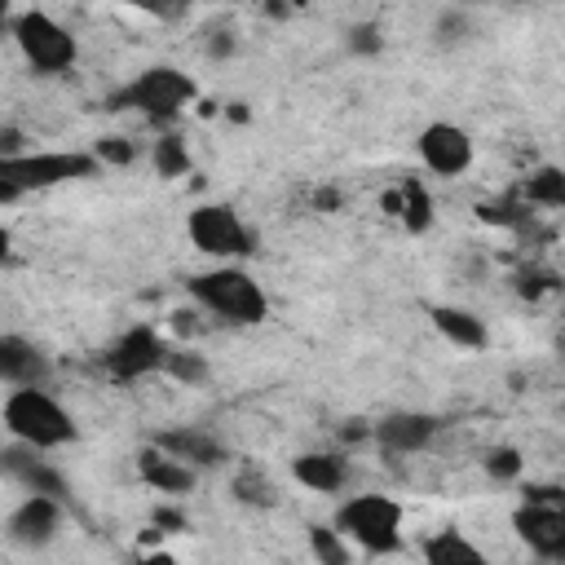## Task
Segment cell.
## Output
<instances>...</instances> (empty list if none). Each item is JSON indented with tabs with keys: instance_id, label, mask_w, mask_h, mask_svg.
<instances>
[{
	"instance_id": "12",
	"label": "cell",
	"mask_w": 565,
	"mask_h": 565,
	"mask_svg": "<svg viewBox=\"0 0 565 565\" xmlns=\"http://www.w3.org/2000/svg\"><path fill=\"white\" fill-rule=\"evenodd\" d=\"M371 433H375V441H380L384 450H393V455H415V450H424V446L433 441L437 419L424 415V411H393V415H384Z\"/></svg>"
},
{
	"instance_id": "8",
	"label": "cell",
	"mask_w": 565,
	"mask_h": 565,
	"mask_svg": "<svg viewBox=\"0 0 565 565\" xmlns=\"http://www.w3.org/2000/svg\"><path fill=\"white\" fill-rule=\"evenodd\" d=\"M185 234L203 256H216V260H238L256 252V230L230 203H199L185 221Z\"/></svg>"
},
{
	"instance_id": "16",
	"label": "cell",
	"mask_w": 565,
	"mask_h": 565,
	"mask_svg": "<svg viewBox=\"0 0 565 565\" xmlns=\"http://www.w3.org/2000/svg\"><path fill=\"white\" fill-rule=\"evenodd\" d=\"M4 472L13 477V481H22L26 486V494H49V499H62L66 494V481L44 463V459H35V450L31 446H4Z\"/></svg>"
},
{
	"instance_id": "10",
	"label": "cell",
	"mask_w": 565,
	"mask_h": 565,
	"mask_svg": "<svg viewBox=\"0 0 565 565\" xmlns=\"http://www.w3.org/2000/svg\"><path fill=\"white\" fill-rule=\"evenodd\" d=\"M168 362V344L150 331V327H132L128 335H119L110 349H106V371L115 380H137V375H150V371H163Z\"/></svg>"
},
{
	"instance_id": "18",
	"label": "cell",
	"mask_w": 565,
	"mask_h": 565,
	"mask_svg": "<svg viewBox=\"0 0 565 565\" xmlns=\"http://www.w3.org/2000/svg\"><path fill=\"white\" fill-rule=\"evenodd\" d=\"M433 327H437L450 344H459V349H486V344H490V331H486V322H481L472 309L437 305V309H433Z\"/></svg>"
},
{
	"instance_id": "22",
	"label": "cell",
	"mask_w": 565,
	"mask_h": 565,
	"mask_svg": "<svg viewBox=\"0 0 565 565\" xmlns=\"http://www.w3.org/2000/svg\"><path fill=\"white\" fill-rule=\"evenodd\" d=\"M525 199H530V203H543V207H561V203H565V172L539 168V172L525 181Z\"/></svg>"
},
{
	"instance_id": "7",
	"label": "cell",
	"mask_w": 565,
	"mask_h": 565,
	"mask_svg": "<svg viewBox=\"0 0 565 565\" xmlns=\"http://www.w3.org/2000/svg\"><path fill=\"white\" fill-rule=\"evenodd\" d=\"M512 525L530 552H539L543 561H565V490L530 486L521 508L512 512Z\"/></svg>"
},
{
	"instance_id": "4",
	"label": "cell",
	"mask_w": 565,
	"mask_h": 565,
	"mask_svg": "<svg viewBox=\"0 0 565 565\" xmlns=\"http://www.w3.org/2000/svg\"><path fill=\"white\" fill-rule=\"evenodd\" d=\"M335 530L371 556H393L402 547V503L388 494H375V490L349 494L335 508Z\"/></svg>"
},
{
	"instance_id": "24",
	"label": "cell",
	"mask_w": 565,
	"mask_h": 565,
	"mask_svg": "<svg viewBox=\"0 0 565 565\" xmlns=\"http://www.w3.org/2000/svg\"><path fill=\"white\" fill-rule=\"evenodd\" d=\"M163 371H168V375H177L181 384H199V380L207 375L203 358H199V353H190V349H168V362H163Z\"/></svg>"
},
{
	"instance_id": "30",
	"label": "cell",
	"mask_w": 565,
	"mask_h": 565,
	"mask_svg": "<svg viewBox=\"0 0 565 565\" xmlns=\"http://www.w3.org/2000/svg\"><path fill=\"white\" fill-rule=\"evenodd\" d=\"M141 565H172V556H163V552H159V556H146Z\"/></svg>"
},
{
	"instance_id": "28",
	"label": "cell",
	"mask_w": 565,
	"mask_h": 565,
	"mask_svg": "<svg viewBox=\"0 0 565 565\" xmlns=\"http://www.w3.org/2000/svg\"><path fill=\"white\" fill-rule=\"evenodd\" d=\"M154 521H159V525H168V530H181V525H185V521H181V512H172V508H159V512H154Z\"/></svg>"
},
{
	"instance_id": "26",
	"label": "cell",
	"mask_w": 565,
	"mask_h": 565,
	"mask_svg": "<svg viewBox=\"0 0 565 565\" xmlns=\"http://www.w3.org/2000/svg\"><path fill=\"white\" fill-rule=\"evenodd\" d=\"M486 472L499 477V481H512V477H521V455H516L512 446H494V450L486 455Z\"/></svg>"
},
{
	"instance_id": "15",
	"label": "cell",
	"mask_w": 565,
	"mask_h": 565,
	"mask_svg": "<svg viewBox=\"0 0 565 565\" xmlns=\"http://www.w3.org/2000/svg\"><path fill=\"white\" fill-rule=\"evenodd\" d=\"M291 477L313 494H335L349 481V463L335 450H305L291 459Z\"/></svg>"
},
{
	"instance_id": "20",
	"label": "cell",
	"mask_w": 565,
	"mask_h": 565,
	"mask_svg": "<svg viewBox=\"0 0 565 565\" xmlns=\"http://www.w3.org/2000/svg\"><path fill=\"white\" fill-rule=\"evenodd\" d=\"M384 207L388 212H402L406 230H415V234L433 225V199H428V190L419 181H406L402 185V199H384Z\"/></svg>"
},
{
	"instance_id": "11",
	"label": "cell",
	"mask_w": 565,
	"mask_h": 565,
	"mask_svg": "<svg viewBox=\"0 0 565 565\" xmlns=\"http://www.w3.org/2000/svg\"><path fill=\"white\" fill-rule=\"evenodd\" d=\"M62 525V499H49V494H26L13 512H9V539L22 543V547H44L53 543Z\"/></svg>"
},
{
	"instance_id": "27",
	"label": "cell",
	"mask_w": 565,
	"mask_h": 565,
	"mask_svg": "<svg viewBox=\"0 0 565 565\" xmlns=\"http://www.w3.org/2000/svg\"><path fill=\"white\" fill-rule=\"evenodd\" d=\"M97 159L102 163H128L132 159V146H124V137H102L97 141Z\"/></svg>"
},
{
	"instance_id": "29",
	"label": "cell",
	"mask_w": 565,
	"mask_h": 565,
	"mask_svg": "<svg viewBox=\"0 0 565 565\" xmlns=\"http://www.w3.org/2000/svg\"><path fill=\"white\" fill-rule=\"evenodd\" d=\"M353 35H358V49H375V31L371 26H358Z\"/></svg>"
},
{
	"instance_id": "19",
	"label": "cell",
	"mask_w": 565,
	"mask_h": 565,
	"mask_svg": "<svg viewBox=\"0 0 565 565\" xmlns=\"http://www.w3.org/2000/svg\"><path fill=\"white\" fill-rule=\"evenodd\" d=\"M424 565H490V556L459 530H437L424 539Z\"/></svg>"
},
{
	"instance_id": "14",
	"label": "cell",
	"mask_w": 565,
	"mask_h": 565,
	"mask_svg": "<svg viewBox=\"0 0 565 565\" xmlns=\"http://www.w3.org/2000/svg\"><path fill=\"white\" fill-rule=\"evenodd\" d=\"M154 446L168 450L172 459L190 463V468H216V463H225V446L207 428H163V433H154Z\"/></svg>"
},
{
	"instance_id": "6",
	"label": "cell",
	"mask_w": 565,
	"mask_h": 565,
	"mask_svg": "<svg viewBox=\"0 0 565 565\" xmlns=\"http://www.w3.org/2000/svg\"><path fill=\"white\" fill-rule=\"evenodd\" d=\"M194 93H199V84H194L185 71H177V66H150V71H141V75L115 97V110L132 106V110H141L146 119L168 124V119H177V115L194 102Z\"/></svg>"
},
{
	"instance_id": "23",
	"label": "cell",
	"mask_w": 565,
	"mask_h": 565,
	"mask_svg": "<svg viewBox=\"0 0 565 565\" xmlns=\"http://www.w3.org/2000/svg\"><path fill=\"white\" fill-rule=\"evenodd\" d=\"M185 168H190L185 141H181V137H172V132H168V137H159V141H154V172H159V177H181Z\"/></svg>"
},
{
	"instance_id": "2",
	"label": "cell",
	"mask_w": 565,
	"mask_h": 565,
	"mask_svg": "<svg viewBox=\"0 0 565 565\" xmlns=\"http://www.w3.org/2000/svg\"><path fill=\"white\" fill-rule=\"evenodd\" d=\"M0 415H4V433L18 446L57 450V446L75 441V419L49 388H9Z\"/></svg>"
},
{
	"instance_id": "3",
	"label": "cell",
	"mask_w": 565,
	"mask_h": 565,
	"mask_svg": "<svg viewBox=\"0 0 565 565\" xmlns=\"http://www.w3.org/2000/svg\"><path fill=\"white\" fill-rule=\"evenodd\" d=\"M97 168L102 159L84 150H26L18 159H0V199L13 203L26 190H53L66 181H84Z\"/></svg>"
},
{
	"instance_id": "9",
	"label": "cell",
	"mask_w": 565,
	"mask_h": 565,
	"mask_svg": "<svg viewBox=\"0 0 565 565\" xmlns=\"http://www.w3.org/2000/svg\"><path fill=\"white\" fill-rule=\"evenodd\" d=\"M419 159L437 177H463L472 168V137L459 124H428L415 141Z\"/></svg>"
},
{
	"instance_id": "1",
	"label": "cell",
	"mask_w": 565,
	"mask_h": 565,
	"mask_svg": "<svg viewBox=\"0 0 565 565\" xmlns=\"http://www.w3.org/2000/svg\"><path fill=\"white\" fill-rule=\"evenodd\" d=\"M185 287H190V296H194V305L203 313H212V318H221L230 327H256V322L269 318L265 287L238 265H212V269L194 274Z\"/></svg>"
},
{
	"instance_id": "17",
	"label": "cell",
	"mask_w": 565,
	"mask_h": 565,
	"mask_svg": "<svg viewBox=\"0 0 565 565\" xmlns=\"http://www.w3.org/2000/svg\"><path fill=\"white\" fill-rule=\"evenodd\" d=\"M137 468H141V481L154 486V490H163V494H190L194 490V468L181 463V459H172L159 446H146L141 459H137Z\"/></svg>"
},
{
	"instance_id": "13",
	"label": "cell",
	"mask_w": 565,
	"mask_h": 565,
	"mask_svg": "<svg viewBox=\"0 0 565 565\" xmlns=\"http://www.w3.org/2000/svg\"><path fill=\"white\" fill-rule=\"evenodd\" d=\"M0 375L9 388H44L49 362L44 353L22 335H0Z\"/></svg>"
},
{
	"instance_id": "21",
	"label": "cell",
	"mask_w": 565,
	"mask_h": 565,
	"mask_svg": "<svg viewBox=\"0 0 565 565\" xmlns=\"http://www.w3.org/2000/svg\"><path fill=\"white\" fill-rule=\"evenodd\" d=\"M309 547H313L318 565H349V561H353L349 539H344L335 525H313V530H309Z\"/></svg>"
},
{
	"instance_id": "5",
	"label": "cell",
	"mask_w": 565,
	"mask_h": 565,
	"mask_svg": "<svg viewBox=\"0 0 565 565\" xmlns=\"http://www.w3.org/2000/svg\"><path fill=\"white\" fill-rule=\"evenodd\" d=\"M9 31H13V40H18V49H22V57L35 75H62L79 57L75 35L44 9H22Z\"/></svg>"
},
{
	"instance_id": "25",
	"label": "cell",
	"mask_w": 565,
	"mask_h": 565,
	"mask_svg": "<svg viewBox=\"0 0 565 565\" xmlns=\"http://www.w3.org/2000/svg\"><path fill=\"white\" fill-rule=\"evenodd\" d=\"M234 494L243 499V503H274V486L256 472V468H247V472H238V481H234Z\"/></svg>"
}]
</instances>
